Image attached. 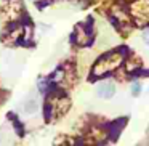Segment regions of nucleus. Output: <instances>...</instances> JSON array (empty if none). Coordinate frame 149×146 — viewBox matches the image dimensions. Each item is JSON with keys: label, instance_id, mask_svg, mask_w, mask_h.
Listing matches in <instances>:
<instances>
[{"label": "nucleus", "instance_id": "7ed1b4c3", "mask_svg": "<svg viewBox=\"0 0 149 146\" xmlns=\"http://www.w3.org/2000/svg\"><path fill=\"white\" fill-rule=\"evenodd\" d=\"M125 120H127V119H117L116 122H112V124H109V125H107V129L111 130V135H112V140L117 138V135H119L120 129L125 125Z\"/></svg>", "mask_w": 149, "mask_h": 146}, {"label": "nucleus", "instance_id": "423d86ee", "mask_svg": "<svg viewBox=\"0 0 149 146\" xmlns=\"http://www.w3.org/2000/svg\"><path fill=\"white\" fill-rule=\"evenodd\" d=\"M143 39H144V42L149 45V29H144V31H143Z\"/></svg>", "mask_w": 149, "mask_h": 146}, {"label": "nucleus", "instance_id": "20e7f679", "mask_svg": "<svg viewBox=\"0 0 149 146\" xmlns=\"http://www.w3.org/2000/svg\"><path fill=\"white\" fill-rule=\"evenodd\" d=\"M37 101L36 100H29V101H26V104H24V112L26 114H34L37 111Z\"/></svg>", "mask_w": 149, "mask_h": 146}, {"label": "nucleus", "instance_id": "f03ea898", "mask_svg": "<svg viewBox=\"0 0 149 146\" xmlns=\"http://www.w3.org/2000/svg\"><path fill=\"white\" fill-rule=\"evenodd\" d=\"M116 93V85L112 82H104V84H100L96 88V95L100 98H104V100H109V98L114 96Z\"/></svg>", "mask_w": 149, "mask_h": 146}, {"label": "nucleus", "instance_id": "f257e3e1", "mask_svg": "<svg viewBox=\"0 0 149 146\" xmlns=\"http://www.w3.org/2000/svg\"><path fill=\"white\" fill-rule=\"evenodd\" d=\"M120 61H122V56L116 55V53H109V55L103 56V58L98 61L96 68H95V74L101 75L106 71H112V69H116L117 66L120 64Z\"/></svg>", "mask_w": 149, "mask_h": 146}, {"label": "nucleus", "instance_id": "39448f33", "mask_svg": "<svg viewBox=\"0 0 149 146\" xmlns=\"http://www.w3.org/2000/svg\"><path fill=\"white\" fill-rule=\"evenodd\" d=\"M132 93H133V95H138V93H139V84H138V82H135V84H133Z\"/></svg>", "mask_w": 149, "mask_h": 146}]
</instances>
